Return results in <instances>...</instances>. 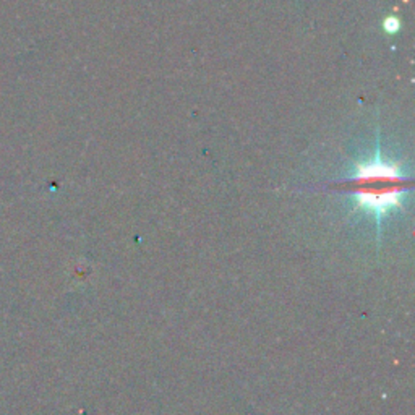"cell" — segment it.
<instances>
[{
  "instance_id": "obj_1",
  "label": "cell",
  "mask_w": 415,
  "mask_h": 415,
  "mask_svg": "<svg viewBox=\"0 0 415 415\" xmlns=\"http://www.w3.org/2000/svg\"><path fill=\"white\" fill-rule=\"evenodd\" d=\"M355 206L381 224L396 210H401L409 190L407 177L399 164L386 161L379 151L369 161L355 165L354 175L349 180Z\"/></svg>"
},
{
  "instance_id": "obj_2",
  "label": "cell",
  "mask_w": 415,
  "mask_h": 415,
  "mask_svg": "<svg viewBox=\"0 0 415 415\" xmlns=\"http://www.w3.org/2000/svg\"><path fill=\"white\" fill-rule=\"evenodd\" d=\"M383 28H384V31L389 33V34L397 33L401 29V20L396 19V16H388V19L384 20V23H383Z\"/></svg>"
}]
</instances>
